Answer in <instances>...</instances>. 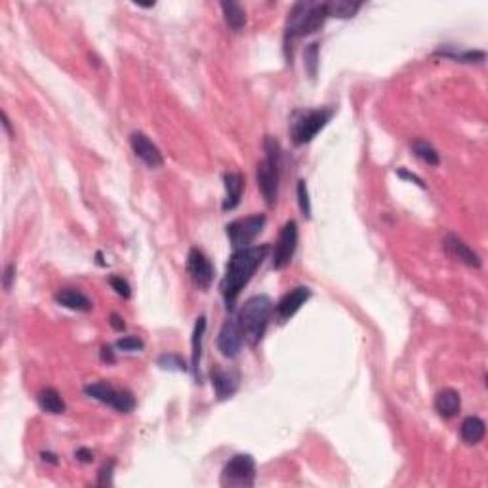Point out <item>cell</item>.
<instances>
[{
    "instance_id": "d590c367",
    "label": "cell",
    "mask_w": 488,
    "mask_h": 488,
    "mask_svg": "<svg viewBox=\"0 0 488 488\" xmlns=\"http://www.w3.org/2000/svg\"><path fill=\"white\" fill-rule=\"evenodd\" d=\"M109 323H111V326L117 330V332H123V330H126V324H124L123 317H118L117 313H113L111 321H109Z\"/></svg>"
},
{
    "instance_id": "6da1fadb",
    "label": "cell",
    "mask_w": 488,
    "mask_h": 488,
    "mask_svg": "<svg viewBox=\"0 0 488 488\" xmlns=\"http://www.w3.org/2000/svg\"><path fill=\"white\" fill-rule=\"evenodd\" d=\"M267 252H269V246L261 244V246L239 248L231 254L229 261L225 265L224 279L219 283V292L224 296L225 306L229 311L235 309L239 296L244 290V286L250 283V279L258 271L259 265L264 264Z\"/></svg>"
},
{
    "instance_id": "9c48e42d",
    "label": "cell",
    "mask_w": 488,
    "mask_h": 488,
    "mask_svg": "<svg viewBox=\"0 0 488 488\" xmlns=\"http://www.w3.org/2000/svg\"><path fill=\"white\" fill-rule=\"evenodd\" d=\"M298 241H300V231L294 219H290L283 225V229L279 233V239L273 248V256H271V265L273 269H284L286 265L292 261L296 250H298Z\"/></svg>"
},
{
    "instance_id": "603a6c76",
    "label": "cell",
    "mask_w": 488,
    "mask_h": 488,
    "mask_svg": "<svg viewBox=\"0 0 488 488\" xmlns=\"http://www.w3.org/2000/svg\"><path fill=\"white\" fill-rule=\"evenodd\" d=\"M222 6V12H224V19L227 27L233 31H241L244 25H246V12L244 8L239 4V2H233V0H225L219 4Z\"/></svg>"
},
{
    "instance_id": "ba28073f",
    "label": "cell",
    "mask_w": 488,
    "mask_h": 488,
    "mask_svg": "<svg viewBox=\"0 0 488 488\" xmlns=\"http://www.w3.org/2000/svg\"><path fill=\"white\" fill-rule=\"evenodd\" d=\"M265 222H267V218H265L264 214H254V216H248V218L231 222L225 227V231H227V239H229L233 250L250 246L258 239L259 233L264 231Z\"/></svg>"
},
{
    "instance_id": "f546056e",
    "label": "cell",
    "mask_w": 488,
    "mask_h": 488,
    "mask_svg": "<svg viewBox=\"0 0 488 488\" xmlns=\"http://www.w3.org/2000/svg\"><path fill=\"white\" fill-rule=\"evenodd\" d=\"M115 465H117V460H109V462H105V464L101 465L100 471H98V481H95L98 487H111Z\"/></svg>"
},
{
    "instance_id": "484cf974",
    "label": "cell",
    "mask_w": 488,
    "mask_h": 488,
    "mask_svg": "<svg viewBox=\"0 0 488 488\" xmlns=\"http://www.w3.org/2000/svg\"><path fill=\"white\" fill-rule=\"evenodd\" d=\"M157 365L162 368V370H170V372H189L187 363L176 353H162L157 359Z\"/></svg>"
},
{
    "instance_id": "4fadbf2b",
    "label": "cell",
    "mask_w": 488,
    "mask_h": 488,
    "mask_svg": "<svg viewBox=\"0 0 488 488\" xmlns=\"http://www.w3.org/2000/svg\"><path fill=\"white\" fill-rule=\"evenodd\" d=\"M130 145H132L135 157L142 160L143 165H147L149 168H160L165 165V157L160 153V149L143 132H132Z\"/></svg>"
},
{
    "instance_id": "8992f818",
    "label": "cell",
    "mask_w": 488,
    "mask_h": 488,
    "mask_svg": "<svg viewBox=\"0 0 488 488\" xmlns=\"http://www.w3.org/2000/svg\"><path fill=\"white\" fill-rule=\"evenodd\" d=\"M84 395L90 399L98 400L101 405L111 406L113 410L120 412V414H130L135 408L134 395L128 389H118L113 383L101 380V382L88 383L84 388Z\"/></svg>"
},
{
    "instance_id": "5bb4252c",
    "label": "cell",
    "mask_w": 488,
    "mask_h": 488,
    "mask_svg": "<svg viewBox=\"0 0 488 488\" xmlns=\"http://www.w3.org/2000/svg\"><path fill=\"white\" fill-rule=\"evenodd\" d=\"M442 244H445V250H447L454 259H458V261L465 264L467 267L479 269V267L482 265L481 256H479V254H477L475 250L467 244V242L462 241L458 235L448 233V235L445 237V242H442Z\"/></svg>"
},
{
    "instance_id": "9a60e30c",
    "label": "cell",
    "mask_w": 488,
    "mask_h": 488,
    "mask_svg": "<svg viewBox=\"0 0 488 488\" xmlns=\"http://www.w3.org/2000/svg\"><path fill=\"white\" fill-rule=\"evenodd\" d=\"M224 187L225 197L222 202V210L231 212L237 206L241 204L242 193H244V177L239 172H225L224 174Z\"/></svg>"
},
{
    "instance_id": "ffe728a7",
    "label": "cell",
    "mask_w": 488,
    "mask_h": 488,
    "mask_svg": "<svg viewBox=\"0 0 488 488\" xmlns=\"http://www.w3.org/2000/svg\"><path fill=\"white\" fill-rule=\"evenodd\" d=\"M435 56L452 59V61H458V63H482L487 59V53L482 50H460V48L452 46V44L441 46L435 52Z\"/></svg>"
},
{
    "instance_id": "d6a6232c",
    "label": "cell",
    "mask_w": 488,
    "mask_h": 488,
    "mask_svg": "<svg viewBox=\"0 0 488 488\" xmlns=\"http://www.w3.org/2000/svg\"><path fill=\"white\" fill-rule=\"evenodd\" d=\"M397 176H399L400 180H406V182L416 183V185L420 189H425L424 180H422V177H420V176H416V174H412V172H408V170H406V168H399V170H397Z\"/></svg>"
},
{
    "instance_id": "cb8c5ba5",
    "label": "cell",
    "mask_w": 488,
    "mask_h": 488,
    "mask_svg": "<svg viewBox=\"0 0 488 488\" xmlns=\"http://www.w3.org/2000/svg\"><path fill=\"white\" fill-rule=\"evenodd\" d=\"M360 8H363L360 2H349V0H330V2H326V12H328V18L349 19V18H353L355 14L359 12Z\"/></svg>"
},
{
    "instance_id": "83f0119b",
    "label": "cell",
    "mask_w": 488,
    "mask_h": 488,
    "mask_svg": "<svg viewBox=\"0 0 488 488\" xmlns=\"http://www.w3.org/2000/svg\"><path fill=\"white\" fill-rule=\"evenodd\" d=\"M303 63H306V69H307V73H309L311 81H315V78H317V67H318L317 42H313V44H309V46L306 48V52H303Z\"/></svg>"
},
{
    "instance_id": "277c9868",
    "label": "cell",
    "mask_w": 488,
    "mask_h": 488,
    "mask_svg": "<svg viewBox=\"0 0 488 488\" xmlns=\"http://www.w3.org/2000/svg\"><path fill=\"white\" fill-rule=\"evenodd\" d=\"M265 157L258 162L256 168V180L261 191L265 204L273 206L279 194V183H281V166H283V149L279 140L273 135H265L264 140Z\"/></svg>"
},
{
    "instance_id": "d4e9b609",
    "label": "cell",
    "mask_w": 488,
    "mask_h": 488,
    "mask_svg": "<svg viewBox=\"0 0 488 488\" xmlns=\"http://www.w3.org/2000/svg\"><path fill=\"white\" fill-rule=\"evenodd\" d=\"M412 151L417 159L424 160L427 166H439L441 165V157L437 153V149L431 143L424 142V140H414L412 142Z\"/></svg>"
},
{
    "instance_id": "3957f363",
    "label": "cell",
    "mask_w": 488,
    "mask_h": 488,
    "mask_svg": "<svg viewBox=\"0 0 488 488\" xmlns=\"http://www.w3.org/2000/svg\"><path fill=\"white\" fill-rule=\"evenodd\" d=\"M273 311H275V306H273L269 296L265 294L252 296L242 303L241 309L237 311V318L241 324L246 346L256 347L259 341L264 340Z\"/></svg>"
},
{
    "instance_id": "d6986e66",
    "label": "cell",
    "mask_w": 488,
    "mask_h": 488,
    "mask_svg": "<svg viewBox=\"0 0 488 488\" xmlns=\"http://www.w3.org/2000/svg\"><path fill=\"white\" fill-rule=\"evenodd\" d=\"M204 332H206V317L200 315L197 321H194L193 328V338H191V370H193L194 378L200 380V357H202V341H204Z\"/></svg>"
},
{
    "instance_id": "7402d4cb",
    "label": "cell",
    "mask_w": 488,
    "mask_h": 488,
    "mask_svg": "<svg viewBox=\"0 0 488 488\" xmlns=\"http://www.w3.org/2000/svg\"><path fill=\"white\" fill-rule=\"evenodd\" d=\"M36 403H38L42 412H48V414H53V416L63 414V412L67 410L63 397L59 395L58 389H53V388L42 389L41 393L36 395Z\"/></svg>"
},
{
    "instance_id": "f1b7e54d",
    "label": "cell",
    "mask_w": 488,
    "mask_h": 488,
    "mask_svg": "<svg viewBox=\"0 0 488 488\" xmlns=\"http://www.w3.org/2000/svg\"><path fill=\"white\" fill-rule=\"evenodd\" d=\"M115 347H117L118 351H126V353H137V351H143L145 343H143L142 338H137V336H124V338L117 340Z\"/></svg>"
},
{
    "instance_id": "52a82bcc",
    "label": "cell",
    "mask_w": 488,
    "mask_h": 488,
    "mask_svg": "<svg viewBox=\"0 0 488 488\" xmlns=\"http://www.w3.org/2000/svg\"><path fill=\"white\" fill-rule=\"evenodd\" d=\"M219 484L229 488H252L256 484V460L250 454H235L224 465Z\"/></svg>"
},
{
    "instance_id": "1f68e13d",
    "label": "cell",
    "mask_w": 488,
    "mask_h": 488,
    "mask_svg": "<svg viewBox=\"0 0 488 488\" xmlns=\"http://www.w3.org/2000/svg\"><path fill=\"white\" fill-rule=\"evenodd\" d=\"M16 273H18V267H16V264H8L6 269H4V276H2V286H4V290H10L12 289V283L16 281Z\"/></svg>"
},
{
    "instance_id": "e575fe53",
    "label": "cell",
    "mask_w": 488,
    "mask_h": 488,
    "mask_svg": "<svg viewBox=\"0 0 488 488\" xmlns=\"http://www.w3.org/2000/svg\"><path fill=\"white\" fill-rule=\"evenodd\" d=\"M75 458L78 460V462H84V464H90L92 460H94V454L90 452L88 448H78L77 452H75Z\"/></svg>"
},
{
    "instance_id": "8fae6325",
    "label": "cell",
    "mask_w": 488,
    "mask_h": 488,
    "mask_svg": "<svg viewBox=\"0 0 488 488\" xmlns=\"http://www.w3.org/2000/svg\"><path fill=\"white\" fill-rule=\"evenodd\" d=\"M187 273L194 286H199L200 290H208L214 283L216 269H214L210 258L202 250L191 248L187 254Z\"/></svg>"
},
{
    "instance_id": "8d00e7d4",
    "label": "cell",
    "mask_w": 488,
    "mask_h": 488,
    "mask_svg": "<svg viewBox=\"0 0 488 488\" xmlns=\"http://www.w3.org/2000/svg\"><path fill=\"white\" fill-rule=\"evenodd\" d=\"M41 456H42V460H44V462H48V464H52V465H58L59 464V460H58V456H56V454L42 452Z\"/></svg>"
},
{
    "instance_id": "2e32d148",
    "label": "cell",
    "mask_w": 488,
    "mask_h": 488,
    "mask_svg": "<svg viewBox=\"0 0 488 488\" xmlns=\"http://www.w3.org/2000/svg\"><path fill=\"white\" fill-rule=\"evenodd\" d=\"M239 385H241V378L237 372L212 368V388L218 400L231 399L239 391Z\"/></svg>"
},
{
    "instance_id": "836d02e7",
    "label": "cell",
    "mask_w": 488,
    "mask_h": 488,
    "mask_svg": "<svg viewBox=\"0 0 488 488\" xmlns=\"http://www.w3.org/2000/svg\"><path fill=\"white\" fill-rule=\"evenodd\" d=\"M100 357H101V360H103V363H107V365H113V363L117 360V357H115V351H113L111 346L101 347Z\"/></svg>"
},
{
    "instance_id": "7a4b0ae2",
    "label": "cell",
    "mask_w": 488,
    "mask_h": 488,
    "mask_svg": "<svg viewBox=\"0 0 488 488\" xmlns=\"http://www.w3.org/2000/svg\"><path fill=\"white\" fill-rule=\"evenodd\" d=\"M326 19H328L326 2H311V0L296 2L289 12L286 25H284V53H286L289 63H292L294 42L321 31Z\"/></svg>"
},
{
    "instance_id": "5b68a950",
    "label": "cell",
    "mask_w": 488,
    "mask_h": 488,
    "mask_svg": "<svg viewBox=\"0 0 488 488\" xmlns=\"http://www.w3.org/2000/svg\"><path fill=\"white\" fill-rule=\"evenodd\" d=\"M334 117V107H317V109H300L292 113L289 124L290 140L294 145H306L330 123Z\"/></svg>"
},
{
    "instance_id": "7c38bea8",
    "label": "cell",
    "mask_w": 488,
    "mask_h": 488,
    "mask_svg": "<svg viewBox=\"0 0 488 488\" xmlns=\"http://www.w3.org/2000/svg\"><path fill=\"white\" fill-rule=\"evenodd\" d=\"M313 292L307 286H296V289L289 290L286 294L276 301L275 306V317L279 318V323H286L294 317L296 313L300 311L301 306H306L307 300L311 298Z\"/></svg>"
},
{
    "instance_id": "ac0fdd59",
    "label": "cell",
    "mask_w": 488,
    "mask_h": 488,
    "mask_svg": "<svg viewBox=\"0 0 488 488\" xmlns=\"http://www.w3.org/2000/svg\"><path fill=\"white\" fill-rule=\"evenodd\" d=\"M435 412L445 420H452L460 414V408H462V399H460V393L456 389L445 388L441 389L439 393L435 395Z\"/></svg>"
},
{
    "instance_id": "74e56055",
    "label": "cell",
    "mask_w": 488,
    "mask_h": 488,
    "mask_svg": "<svg viewBox=\"0 0 488 488\" xmlns=\"http://www.w3.org/2000/svg\"><path fill=\"white\" fill-rule=\"evenodd\" d=\"M2 126H4V130H6V134L12 137L14 132H12V126H10V118H8L6 111H2Z\"/></svg>"
},
{
    "instance_id": "30bf717a",
    "label": "cell",
    "mask_w": 488,
    "mask_h": 488,
    "mask_svg": "<svg viewBox=\"0 0 488 488\" xmlns=\"http://www.w3.org/2000/svg\"><path fill=\"white\" fill-rule=\"evenodd\" d=\"M242 346H244V336H242L241 324L237 318V313L231 311L229 317L225 318L222 324V330L218 334V349L227 359H235L241 353Z\"/></svg>"
},
{
    "instance_id": "44dd1931",
    "label": "cell",
    "mask_w": 488,
    "mask_h": 488,
    "mask_svg": "<svg viewBox=\"0 0 488 488\" xmlns=\"http://www.w3.org/2000/svg\"><path fill=\"white\" fill-rule=\"evenodd\" d=\"M487 435V424L479 416H467L460 425V437L467 445H479Z\"/></svg>"
},
{
    "instance_id": "4316f807",
    "label": "cell",
    "mask_w": 488,
    "mask_h": 488,
    "mask_svg": "<svg viewBox=\"0 0 488 488\" xmlns=\"http://www.w3.org/2000/svg\"><path fill=\"white\" fill-rule=\"evenodd\" d=\"M296 194H298V204H300L301 216L311 219V200H309V189H307L306 180H300L296 185Z\"/></svg>"
},
{
    "instance_id": "4dcf8cb0",
    "label": "cell",
    "mask_w": 488,
    "mask_h": 488,
    "mask_svg": "<svg viewBox=\"0 0 488 488\" xmlns=\"http://www.w3.org/2000/svg\"><path fill=\"white\" fill-rule=\"evenodd\" d=\"M109 284H111V289L117 292L120 298H124V300H128L130 296H132V289H130V284L126 279H123L120 275H111L109 276Z\"/></svg>"
},
{
    "instance_id": "e0dca14e",
    "label": "cell",
    "mask_w": 488,
    "mask_h": 488,
    "mask_svg": "<svg viewBox=\"0 0 488 488\" xmlns=\"http://www.w3.org/2000/svg\"><path fill=\"white\" fill-rule=\"evenodd\" d=\"M53 300H56V303H59L65 309H71V311L88 313L94 307L88 296L78 289H59L53 296Z\"/></svg>"
}]
</instances>
